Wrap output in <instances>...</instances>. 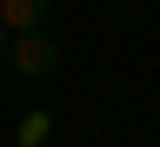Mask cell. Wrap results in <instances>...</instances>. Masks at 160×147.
I'll return each mask as SVG.
<instances>
[{"mask_svg":"<svg viewBox=\"0 0 160 147\" xmlns=\"http://www.w3.org/2000/svg\"><path fill=\"white\" fill-rule=\"evenodd\" d=\"M7 67H13L20 80H47V74H60V40H53L47 27L13 34V40H7Z\"/></svg>","mask_w":160,"mask_h":147,"instance_id":"obj_1","label":"cell"},{"mask_svg":"<svg viewBox=\"0 0 160 147\" xmlns=\"http://www.w3.org/2000/svg\"><path fill=\"white\" fill-rule=\"evenodd\" d=\"M47 13H53V0H0V27H7V34L47 27Z\"/></svg>","mask_w":160,"mask_h":147,"instance_id":"obj_2","label":"cell"},{"mask_svg":"<svg viewBox=\"0 0 160 147\" xmlns=\"http://www.w3.org/2000/svg\"><path fill=\"white\" fill-rule=\"evenodd\" d=\"M47 127H53V114H47V107H33L27 120H20V147H47Z\"/></svg>","mask_w":160,"mask_h":147,"instance_id":"obj_3","label":"cell"},{"mask_svg":"<svg viewBox=\"0 0 160 147\" xmlns=\"http://www.w3.org/2000/svg\"><path fill=\"white\" fill-rule=\"evenodd\" d=\"M7 40H13V34H7V27H0V60H7Z\"/></svg>","mask_w":160,"mask_h":147,"instance_id":"obj_4","label":"cell"}]
</instances>
